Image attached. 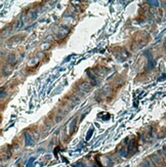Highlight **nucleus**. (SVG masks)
<instances>
[{
  "instance_id": "nucleus-1",
  "label": "nucleus",
  "mask_w": 166,
  "mask_h": 167,
  "mask_svg": "<svg viewBox=\"0 0 166 167\" xmlns=\"http://www.w3.org/2000/svg\"><path fill=\"white\" fill-rule=\"evenodd\" d=\"M135 147H136L135 140H134V139H132V140L130 141L129 146H128V149H127V151H128V152H132V151H135ZM132 153H133V152H132Z\"/></svg>"
},
{
  "instance_id": "nucleus-4",
  "label": "nucleus",
  "mask_w": 166,
  "mask_h": 167,
  "mask_svg": "<svg viewBox=\"0 0 166 167\" xmlns=\"http://www.w3.org/2000/svg\"><path fill=\"white\" fill-rule=\"evenodd\" d=\"M33 163H34V158H31L30 161H29V163L27 164V167H32Z\"/></svg>"
},
{
  "instance_id": "nucleus-6",
  "label": "nucleus",
  "mask_w": 166,
  "mask_h": 167,
  "mask_svg": "<svg viewBox=\"0 0 166 167\" xmlns=\"http://www.w3.org/2000/svg\"><path fill=\"white\" fill-rule=\"evenodd\" d=\"M92 131H93L92 129H90V130H89V132H88V135L86 136V139H87V140H88V139H90V137H91V133H92Z\"/></svg>"
},
{
  "instance_id": "nucleus-5",
  "label": "nucleus",
  "mask_w": 166,
  "mask_h": 167,
  "mask_svg": "<svg viewBox=\"0 0 166 167\" xmlns=\"http://www.w3.org/2000/svg\"><path fill=\"white\" fill-rule=\"evenodd\" d=\"M149 3H151V5H153V6H158L159 5L158 1H149Z\"/></svg>"
},
{
  "instance_id": "nucleus-3",
  "label": "nucleus",
  "mask_w": 166,
  "mask_h": 167,
  "mask_svg": "<svg viewBox=\"0 0 166 167\" xmlns=\"http://www.w3.org/2000/svg\"><path fill=\"white\" fill-rule=\"evenodd\" d=\"M141 167H151V163H150V161L145 160V161L143 162V164H141Z\"/></svg>"
},
{
  "instance_id": "nucleus-2",
  "label": "nucleus",
  "mask_w": 166,
  "mask_h": 167,
  "mask_svg": "<svg viewBox=\"0 0 166 167\" xmlns=\"http://www.w3.org/2000/svg\"><path fill=\"white\" fill-rule=\"evenodd\" d=\"M151 158L153 159V162H154L155 164H161V160H160V158L156 154H154V155L151 156Z\"/></svg>"
}]
</instances>
